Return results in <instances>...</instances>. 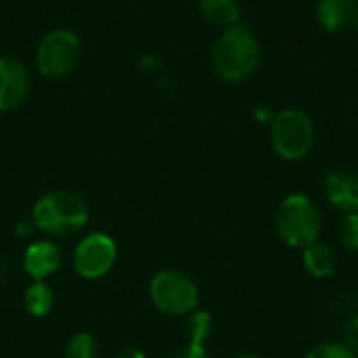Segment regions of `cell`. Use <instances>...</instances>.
Returning a JSON list of instances; mask_svg holds the SVG:
<instances>
[{
	"mask_svg": "<svg viewBox=\"0 0 358 358\" xmlns=\"http://www.w3.org/2000/svg\"><path fill=\"white\" fill-rule=\"evenodd\" d=\"M212 65L216 76L227 84L250 80L262 65L260 40L245 25L224 29L212 48Z\"/></svg>",
	"mask_w": 358,
	"mask_h": 358,
	"instance_id": "cell-1",
	"label": "cell"
},
{
	"mask_svg": "<svg viewBox=\"0 0 358 358\" xmlns=\"http://www.w3.org/2000/svg\"><path fill=\"white\" fill-rule=\"evenodd\" d=\"M88 203L82 195L57 189L44 193L36 201L31 222L50 237H71L88 224Z\"/></svg>",
	"mask_w": 358,
	"mask_h": 358,
	"instance_id": "cell-2",
	"label": "cell"
},
{
	"mask_svg": "<svg viewBox=\"0 0 358 358\" xmlns=\"http://www.w3.org/2000/svg\"><path fill=\"white\" fill-rule=\"evenodd\" d=\"M275 229L285 245L304 250L310 243L319 241L323 229V216L317 203L308 195L294 193L285 197L277 208Z\"/></svg>",
	"mask_w": 358,
	"mask_h": 358,
	"instance_id": "cell-3",
	"label": "cell"
},
{
	"mask_svg": "<svg viewBox=\"0 0 358 358\" xmlns=\"http://www.w3.org/2000/svg\"><path fill=\"white\" fill-rule=\"evenodd\" d=\"M271 145L285 162L304 159L315 145V124L302 109H283L271 120Z\"/></svg>",
	"mask_w": 358,
	"mask_h": 358,
	"instance_id": "cell-4",
	"label": "cell"
},
{
	"mask_svg": "<svg viewBox=\"0 0 358 358\" xmlns=\"http://www.w3.org/2000/svg\"><path fill=\"white\" fill-rule=\"evenodd\" d=\"M153 306L170 317H187L199 304L197 283L182 271H159L149 285Z\"/></svg>",
	"mask_w": 358,
	"mask_h": 358,
	"instance_id": "cell-5",
	"label": "cell"
},
{
	"mask_svg": "<svg viewBox=\"0 0 358 358\" xmlns=\"http://www.w3.org/2000/svg\"><path fill=\"white\" fill-rule=\"evenodd\" d=\"M82 59L80 38L69 29L48 31L36 50V67L44 78H65L69 76Z\"/></svg>",
	"mask_w": 358,
	"mask_h": 358,
	"instance_id": "cell-6",
	"label": "cell"
},
{
	"mask_svg": "<svg viewBox=\"0 0 358 358\" xmlns=\"http://www.w3.org/2000/svg\"><path fill=\"white\" fill-rule=\"evenodd\" d=\"M115 258V241L105 233H90L73 252V268L82 279H101L113 268Z\"/></svg>",
	"mask_w": 358,
	"mask_h": 358,
	"instance_id": "cell-7",
	"label": "cell"
},
{
	"mask_svg": "<svg viewBox=\"0 0 358 358\" xmlns=\"http://www.w3.org/2000/svg\"><path fill=\"white\" fill-rule=\"evenodd\" d=\"M29 92V71L15 57H0V111L23 105Z\"/></svg>",
	"mask_w": 358,
	"mask_h": 358,
	"instance_id": "cell-8",
	"label": "cell"
},
{
	"mask_svg": "<svg viewBox=\"0 0 358 358\" xmlns=\"http://www.w3.org/2000/svg\"><path fill=\"white\" fill-rule=\"evenodd\" d=\"M323 191L334 210L342 212L344 216L358 212V174L355 170H331L323 180Z\"/></svg>",
	"mask_w": 358,
	"mask_h": 358,
	"instance_id": "cell-9",
	"label": "cell"
},
{
	"mask_svg": "<svg viewBox=\"0 0 358 358\" xmlns=\"http://www.w3.org/2000/svg\"><path fill=\"white\" fill-rule=\"evenodd\" d=\"M63 254L52 241H34L27 245L23 254V271L34 281H46L61 268Z\"/></svg>",
	"mask_w": 358,
	"mask_h": 358,
	"instance_id": "cell-10",
	"label": "cell"
},
{
	"mask_svg": "<svg viewBox=\"0 0 358 358\" xmlns=\"http://www.w3.org/2000/svg\"><path fill=\"white\" fill-rule=\"evenodd\" d=\"M357 8V0H319L317 23L329 34H340L355 23Z\"/></svg>",
	"mask_w": 358,
	"mask_h": 358,
	"instance_id": "cell-11",
	"label": "cell"
},
{
	"mask_svg": "<svg viewBox=\"0 0 358 358\" xmlns=\"http://www.w3.org/2000/svg\"><path fill=\"white\" fill-rule=\"evenodd\" d=\"M302 264L315 279H329L338 271V254L331 245L315 241L302 250Z\"/></svg>",
	"mask_w": 358,
	"mask_h": 358,
	"instance_id": "cell-12",
	"label": "cell"
},
{
	"mask_svg": "<svg viewBox=\"0 0 358 358\" xmlns=\"http://www.w3.org/2000/svg\"><path fill=\"white\" fill-rule=\"evenodd\" d=\"M199 13L208 23L224 29L239 25L241 19V6L237 0H199Z\"/></svg>",
	"mask_w": 358,
	"mask_h": 358,
	"instance_id": "cell-13",
	"label": "cell"
},
{
	"mask_svg": "<svg viewBox=\"0 0 358 358\" xmlns=\"http://www.w3.org/2000/svg\"><path fill=\"white\" fill-rule=\"evenodd\" d=\"M23 306L31 317H46L55 306V294L46 281H34L23 294Z\"/></svg>",
	"mask_w": 358,
	"mask_h": 358,
	"instance_id": "cell-14",
	"label": "cell"
},
{
	"mask_svg": "<svg viewBox=\"0 0 358 358\" xmlns=\"http://www.w3.org/2000/svg\"><path fill=\"white\" fill-rule=\"evenodd\" d=\"M185 338H187V344H197V346H206V342L212 338L214 334V319L210 313L206 310H193L187 315V321H185Z\"/></svg>",
	"mask_w": 358,
	"mask_h": 358,
	"instance_id": "cell-15",
	"label": "cell"
},
{
	"mask_svg": "<svg viewBox=\"0 0 358 358\" xmlns=\"http://www.w3.org/2000/svg\"><path fill=\"white\" fill-rule=\"evenodd\" d=\"M99 355V344L90 334H76L69 338L65 346V357L67 358H96Z\"/></svg>",
	"mask_w": 358,
	"mask_h": 358,
	"instance_id": "cell-16",
	"label": "cell"
},
{
	"mask_svg": "<svg viewBox=\"0 0 358 358\" xmlns=\"http://www.w3.org/2000/svg\"><path fill=\"white\" fill-rule=\"evenodd\" d=\"M338 239H340V243L346 250L358 252V212L346 214L340 220V224H338Z\"/></svg>",
	"mask_w": 358,
	"mask_h": 358,
	"instance_id": "cell-17",
	"label": "cell"
},
{
	"mask_svg": "<svg viewBox=\"0 0 358 358\" xmlns=\"http://www.w3.org/2000/svg\"><path fill=\"white\" fill-rule=\"evenodd\" d=\"M304 358H358V355L344 342H323Z\"/></svg>",
	"mask_w": 358,
	"mask_h": 358,
	"instance_id": "cell-18",
	"label": "cell"
},
{
	"mask_svg": "<svg viewBox=\"0 0 358 358\" xmlns=\"http://www.w3.org/2000/svg\"><path fill=\"white\" fill-rule=\"evenodd\" d=\"M344 344L350 346L358 355V317H352L346 325H344Z\"/></svg>",
	"mask_w": 358,
	"mask_h": 358,
	"instance_id": "cell-19",
	"label": "cell"
},
{
	"mask_svg": "<svg viewBox=\"0 0 358 358\" xmlns=\"http://www.w3.org/2000/svg\"><path fill=\"white\" fill-rule=\"evenodd\" d=\"M174 358H210V352L206 346H197V344H187L182 346Z\"/></svg>",
	"mask_w": 358,
	"mask_h": 358,
	"instance_id": "cell-20",
	"label": "cell"
},
{
	"mask_svg": "<svg viewBox=\"0 0 358 358\" xmlns=\"http://www.w3.org/2000/svg\"><path fill=\"white\" fill-rule=\"evenodd\" d=\"M117 358H147L145 357V352L143 350H138V348H124Z\"/></svg>",
	"mask_w": 358,
	"mask_h": 358,
	"instance_id": "cell-21",
	"label": "cell"
},
{
	"mask_svg": "<svg viewBox=\"0 0 358 358\" xmlns=\"http://www.w3.org/2000/svg\"><path fill=\"white\" fill-rule=\"evenodd\" d=\"M235 358H260V357H256V355H239V357H235Z\"/></svg>",
	"mask_w": 358,
	"mask_h": 358,
	"instance_id": "cell-22",
	"label": "cell"
},
{
	"mask_svg": "<svg viewBox=\"0 0 358 358\" xmlns=\"http://www.w3.org/2000/svg\"><path fill=\"white\" fill-rule=\"evenodd\" d=\"M355 27H357V31H358V8H357V17H355Z\"/></svg>",
	"mask_w": 358,
	"mask_h": 358,
	"instance_id": "cell-23",
	"label": "cell"
}]
</instances>
